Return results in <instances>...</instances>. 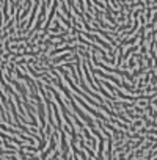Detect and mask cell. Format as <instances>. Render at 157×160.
<instances>
[{
	"label": "cell",
	"instance_id": "obj_1",
	"mask_svg": "<svg viewBox=\"0 0 157 160\" xmlns=\"http://www.w3.org/2000/svg\"><path fill=\"white\" fill-rule=\"evenodd\" d=\"M83 35H85V36H87L88 39H91L93 43H96V44H101L102 47H105V49H107L108 52L112 50V46H110V44H107V43H104V41H102V39H101V38H99L98 35H93V33H90V31H83Z\"/></svg>",
	"mask_w": 157,
	"mask_h": 160
}]
</instances>
